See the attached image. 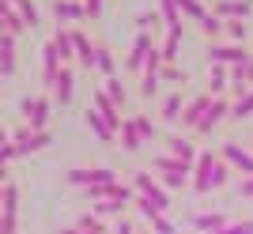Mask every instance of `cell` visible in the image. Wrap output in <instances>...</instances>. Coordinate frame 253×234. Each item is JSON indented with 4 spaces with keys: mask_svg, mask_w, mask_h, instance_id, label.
I'll return each instance as SVG.
<instances>
[{
    "mask_svg": "<svg viewBox=\"0 0 253 234\" xmlns=\"http://www.w3.org/2000/svg\"><path fill=\"white\" fill-rule=\"evenodd\" d=\"M151 166L159 170L163 185H170V189H181V185H189V178H193V166L181 162V159H174V155H159Z\"/></svg>",
    "mask_w": 253,
    "mask_h": 234,
    "instance_id": "cell-1",
    "label": "cell"
},
{
    "mask_svg": "<svg viewBox=\"0 0 253 234\" xmlns=\"http://www.w3.org/2000/svg\"><path fill=\"white\" fill-rule=\"evenodd\" d=\"M68 185H80V189H91V185H114L117 181V170L110 166H76V170L64 174Z\"/></svg>",
    "mask_w": 253,
    "mask_h": 234,
    "instance_id": "cell-2",
    "label": "cell"
},
{
    "mask_svg": "<svg viewBox=\"0 0 253 234\" xmlns=\"http://www.w3.org/2000/svg\"><path fill=\"white\" fill-rule=\"evenodd\" d=\"M132 189H136L140 196H148V200L155 204L159 212H170V204H174V200H170V193L163 189V185H159V181L151 178L148 170H136V178H132Z\"/></svg>",
    "mask_w": 253,
    "mask_h": 234,
    "instance_id": "cell-3",
    "label": "cell"
},
{
    "mask_svg": "<svg viewBox=\"0 0 253 234\" xmlns=\"http://www.w3.org/2000/svg\"><path fill=\"white\" fill-rule=\"evenodd\" d=\"M208 57H211V64H223V68H234V64H246L250 61V49L246 45H238V42H215L208 49Z\"/></svg>",
    "mask_w": 253,
    "mask_h": 234,
    "instance_id": "cell-4",
    "label": "cell"
},
{
    "mask_svg": "<svg viewBox=\"0 0 253 234\" xmlns=\"http://www.w3.org/2000/svg\"><path fill=\"white\" fill-rule=\"evenodd\" d=\"M23 114H27V128L31 132H45L49 128V98H23Z\"/></svg>",
    "mask_w": 253,
    "mask_h": 234,
    "instance_id": "cell-5",
    "label": "cell"
},
{
    "mask_svg": "<svg viewBox=\"0 0 253 234\" xmlns=\"http://www.w3.org/2000/svg\"><path fill=\"white\" fill-rule=\"evenodd\" d=\"M219 159L227 162V166H234L238 174H246V178L253 174V155L242 148V144H234V140H227V144L219 148Z\"/></svg>",
    "mask_w": 253,
    "mask_h": 234,
    "instance_id": "cell-6",
    "label": "cell"
},
{
    "mask_svg": "<svg viewBox=\"0 0 253 234\" xmlns=\"http://www.w3.org/2000/svg\"><path fill=\"white\" fill-rule=\"evenodd\" d=\"M223 117H231V98H211V106H208V114L201 117V125L193 128V132H197V136H208V132H215V125H219Z\"/></svg>",
    "mask_w": 253,
    "mask_h": 234,
    "instance_id": "cell-7",
    "label": "cell"
},
{
    "mask_svg": "<svg viewBox=\"0 0 253 234\" xmlns=\"http://www.w3.org/2000/svg\"><path fill=\"white\" fill-rule=\"evenodd\" d=\"M215 151H201V159H197V166H193V178H189V185L197 193H211V166H215Z\"/></svg>",
    "mask_w": 253,
    "mask_h": 234,
    "instance_id": "cell-8",
    "label": "cell"
},
{
    "mask_svg": "<svg viewBox=\"0 0 253 234\" xmlns=\"http://www.w3.org/2000/svg\"><path fill=\"white\" fill-rule=\"evenodd\" d=\"M151 49H155L151 34L140 31V34H136V42H132V49H128V57H125V68H128V72H144V61H148Z\"/></svg>",
    "mask_w": 253,
    "mask_h": 234,
    "instance_id": "cell-9",
    "label": "cell"
},
{
    "mask_svg": "<svg viewBox=\"0 0 253 234\" xmlns=\"http://www.w3.org/2000/svg\"><path fill=\"white\" fill-rule=\"evenodd\" d=\"M211 98H215V95H208V91H201L197 98H189V102H185V110H181V125H185V128H197V125H201V117L208 114Z\"/></svg>",
    "mask_w": 253,
    "mask_h": 234,
    "instance_id": "cell-10",
    "label": "cell"
},
{
    "mask_svg": "<svg viewBox=\"0 0 253 234\" xmlns=\"http://www.w3.org/2000/svg\"><path fill=\"white\" fill-rule=\"evenodd\" d=\"M72 31V45H76V61L84 64V68H95V42L87 38L84 27H68Z\"/></svg>",
    "mask_w": 253,
    "mask_h": 234,
    "instance_id": "cell-11",
    "label": "cell"
},
{
    "mask_svg": "<svg viewBox=\"0 0 253 234\" xmlns=\"http://www.w3.org/2000/svg\"><path fill=\"white\" fill-rule=\"evenodd\" d=\"M53 98H57V106H68L76 98V72L64 64L61 72H57V83H53Z\"/></svg>",
    "mask_w": 253,
    "mask_h": 234,
    "instance_id": "cell-12",
    "label": "cell"
},
{
    "mask_svg": "<svg viewBox=\"0 0 253 234\" xmlns=\"http://www.w3.org/2000/svg\"><path fill=\"white\" fill-rule=\"evenodd\" d=\"M253 11V0H215L211 4V15H219V19H246Z\"/></svg>",
    "mask_w": 253,
    "mask_h": 234,
    "instance_id": "cell-13",
    "label": "cell"
},
{
    "mask_svg": "<svg viewBox=\"0 0 253 234\" xmlns=\"http://www.w3.org/2000/svg\"><path fill=\"white\" fill-rule=\"evenodd\" d=\"M53 15H57V23H84L87 19V11L80 0H53Z\"/></svg>",
    "mask_w": 253,
    "mask_h": 234,
    "instance_id": "cell-14",
    "label": "cell"
},
{
    "mask_svg": "<svg viewBox=\"0 0 253 234\" xmlns=\"http://www.w3.org/2000/svg\"><path fill=\"white\" fill-rule=\"evenodd\" d=\"M15 42H19L15 34H8V31L0 34V79L15 72Z\"/></svg>",
    "mask_w": 253,
    "mask_h": 234,
    "instance_id": "cell-15",
    "label": "cell"
},
{
    "mask_svg": "<svg viewBox=\"0 0 253 234\" xmlns=\"http://www.w3.org/2000/svg\"><path fill=\"white\" fill-rule=\"evenodd\" d=\"M49 42H53V49H57V57H61V64L76 61V45H72V31H68V27H57Z\"/></svg>",
    "mask_w": 253,
    "mask_h": 234,
    "instance_id": "cell-16",
    "label": "cell"
},
{
    "mask_svg": "<svg viewBox=\"0 0 253 234\" xmlns=\"http://www.w3.org/2000/svg\"><path fill=\"white\" fill-rule=\"evenodd\" d=\"M167 155H174V159H181V162H197V148H193V140L189 136H170L167 140Z\"/></svg>",
    "mask_w": 253,
    "mask_h": 234,
    "instance_id": "cell-17",
    "label": "cell"
},
{
    "mask_svg": "<svg viewBox=\"0 0 253 234\" xmlns=\"http://www.w3.org/2000/svg\"><path fill=\"white\" fill-rule=\"evenodd\" d=\"M84 117H87V125H91V132H95V136H98V144H106V148H110V144H117V132H114V128H110V125H106L102 117H98V110H95V106L87 110Z\"/></svg>",
    "mask_w": 253,
    "mask_h": 234,
    "instance_id": "cell-18",
    "label": "cell"
},
{
    "mask_svg": "<svg viewBox=\"0 0 253 234\" xmlns=\"http://www.w3.org/2000/svg\"><path fill=\"white\" fill-rule=\"evenodd\" d=\"M189 227H193V231H201V234H215L219 227H227V215H223V212H204V215H193Z\"/></svg>",
    "mask_w": 253,
    "mask_h": 234,
    "instance_id": "cell-19",
    "label": "cell"
},
{
    "mask_svg": "<svg viewBox=\"0 0 253 234\" xmlns=\"http://www.w3.org/2000/svg\"><path fill=\"white\" fill-rule=\"evenodd\" d=\"M117 140H121V148H125L128 155H136V151L144 148V140H140L136 125H132V117H125V121H121V128H117Z\"/></svg>",
    "mask_w": 253,
    "mask_h": 234,
    "instance_id": "cell-20",
    "label": "cell"
},
{
    "mask_svg": "<svg viewBox=\"0 0 253 234\" xmlns=\"http://www.w3.org/2000/svg\"><path fill=\"white\" fill-rule=\"evenodd\" d=\"M53 144V132L45 128V132H31V136L23 140V144H15V155H34V151H42Z\"/></svg>",
    "mask_w": 253,
    "mask_h": 234,
    "instance_id": "cell-21",
    "label": "cell"
},
{
    "mask_svg": "<svg viewBox=\"0 0 253 234\" xmlns=\"http://www.w3.org/2000/svg\"><path fill=\"white\" fill-rule=\"evenodd\" d=\"M181 110H185L181 91H174V95H167L163 102H159V117H163V121H181Z\"/></svg>",
    "mask_w": 253,
    "mask_h": 234,
    "instance_id": "cell-22",
    "label": "cell"
},
{
    "mask_svg": "<svg viewBox=\"0 0 253 234\" xmlns=\"http://www.w3.org/2000/svg\"><path fill=\"white\" fill-rule=\"evenodd\" d=\"M159 11H163V19H167L170 31L185 34V19H181V11H178V0H159Z\"/></svg>",
    "mask_w": 253,
    "mask_h": 234,
    "instance_id": "cell-23",
    "label": "cell"
},
{
    "mask_svg": "<svg viewBox=\"0 0 253 234\" xmlns=\"http://www.w3.org/2000/svg\"><path fill=\"white\" fill-rule=\"evenodd\" d=\"M0 215H8V219H15V215H19V185H15V181H8V185H4V200H0Z\"/></svg>",
    "mask_w": 253,
    "mask_h": 234,
    "instance_id": "cell-24",
    "label": "cell"
},
{
    "mask_svg": "<svg viewBox=\"0 0 253 234\" xmlns=\"http://www.w3.org/2000/svg\"><path fill=\"white\" fill-rule=\"evenodd\" d=\"M76 227L87 231V234H110V223H106L102 215H95V212H84L80 219H76Z\"/></svg>",
    "mask_w": 253,
    "mask_h": 234,
    "instance_id": "cell-25",
    "label": "cell"
},
{
    "mask_svg": "<svg viewBox=\"0 0 253 234\" xmlns=\"http://www.w3.org/2000/svg\"><path fill=\"white\" fill-rule=\"evenodd\" d=\"M102 91L110 95V102H114L117 110H125V102H128V91H125V83H121L117 76H110V79H106V83H102Z\"/></svg>",
    "mask_w": 253,
    "mask_h": 234,
    "instance_id": "cell-26",
    "label": "cell"
},
{
    "mask_svg": "<svg viewBox=\"0 0 253 234\" xmlns=\"http://www.w3.org/2000/svg\"><path fill=\"white\" fill-rule=\"evenodd\" d=\"M178 45H181V31H170L167 42L159 45V57H163V64H174L178 61Z\"/></svg>",
    "mask_w": 253,
    "mask_h": 234,
    "instance_id": "cell-27",
    "label": "cell"
},
{
    "mask_svg": "<svg viewBox=\"0 0 253 234\" xmlns=\"http://www.w3.org/2000/svg\"><path fill=\"white\" fill-rule=\"evenodd\" d=\"M178 11H181V19H197L201 23L204 15H208V4H204V0H178Z\"/></svg>",
    "mask_w": 253,
    "mask_h": 234,
    "instance_id": "cell-28",
    "label": "cell"
},
{
    "mask_svg": "<svg viewBox=\"0 0 253 234\" xmlns=\"http://www.w3.org/2000/svg\"><path fill=\"white\" fill-rule=\"evenodd\" d=\"M95 68L106 76V79H110V76L117 72V61H114V53H110L106 45H95Z\"/></svg>",
    "mask_w": 253,
    "mask_h": 234,
    "instance_id": "cell-29",
    "label": "cell"
},
{
    "mask_svg": "<svg viewBox=\"0 0 253 234\" xmlns=\"http://www.w3.org/2000/svg\"><path fill=\"white\" fill-rule=\"evenodd\" d=\"M15 4V11L23 15V23H27V31H34L38 23H42V15H38V8H34V0H11Z\"/></svg>",
    "mask_w": 253,
    "mask_h": 234,
    "instance_id": "cell-30",
    "label": "cell"
},
{
    "mask_svg": "<svg viewBox=\"0 0 253 234\" xmlns=\"http://www.w3.org/2000/svg\"><path fill=\"white\" fill-rule=\"evenodd\" d=\"M246 117H253V91L238 95V102L231 106V121H246Z\"/></svg>",
    "mask_w": 253,
    "mask_h": 234,
    "instance_id": "cell-31",
    "label": "cell"
},
{
    "mask_svg": "<svg viewBox=\"0 0 253 234\" xmlns=\"http://www.w3.org/2000/svg\"><path fill=\"white\" fill-rule=\"evenodd\" d=\"M231 72V83L234 87H246V83H253V57L246 64H234V68H227Z\"/></svg>",
    "mask_w": 253,
    "mask_h": 234,
    "instance_id": "cell-32",
    "label": "cell"
},
{
    "mask_svg": "<svg viewBox=\"0 0 253 234\" xmlns=\"http://www.w3.org/2000/svg\"><path fill=\"white\" fill-rule=\"evenodd\" d=\"M132 125H136V132H140V140H144V144H151V140H155V121H151L148 114H136V117H132Z\"/></svg>",
    "mask_w": 253,
    "mask_h": 234,
    "instance_id": "cell-33",
    "label": "cell"
},
{
    "mask_svg": "<svg viewBox=\"0 0 253 234\" xmlns=\"http://www.w3.org/2000/svg\"><path fill=\"white\" fill-rule=\"evenodd\" d=\"M223 34H227L231 42L242 45V38H246V19H223Z\"/></svg>",
    "mask_w": 253,
    "mask_h": 234,
    "instance_id": "cell-34",
    "label": "cell"
},
{
    "mask_svg": "<svg viewBox=\"0 0 253 234\" xmlns=\"http://www.w3.org/2000/svg\"><path fill=\"white\" fill-rule=\"evenodd\" d=\"M159 83H185V72H181L178 64H163L159 68Z\"/></svg>",
    "mask_w": 253,
    "mask_h": 234,
    "instance_id": "cell-35",
    "label": "cell"
},
{
    "mask_svg": "<svg viewBox=\"0 0 253 234\" xmlns=\"http://www.w3.org/2000/svg\"><path fill=\"white\" fill-rule=\"evenodd\" d=\"M201 31L208 34V38H219V34H223V19H219V15H211V11H208V15H204V19H201Z\"/></svg>",
    "mask_w": 253,
    "mask_h": 234,
    "instance_id": "cell-36",
    "label": "cell"
},
{
    "mask_svg": "<svg viewBox=\"0 0 253 234\" xmlns=\"http://www.w3.org/2000/svg\"><path fill=\"white\" fill-rule=\"evenodd\" d=\"M95 215H121L125 212V204H114V200H95V208H91Z\"/></svg>",
    "mask_w": 253,
    "mask_h": 234,
    "instance_id": "cell-37",
    "label": "cell"
},
{
    "mask_svg": "<svg viewBox=\"0 0 253 234\" xmlns=\"http://www.w3.org/2000/svg\"><path fill=\"white\" fill-rule=\"evenodd\" d=\"M140 95H144V98H155V95H159V76H155V72H144V83H140Z\"/></svg>",
    "mask_w": 253,
    "mask_h": 234,
    "instance_id": "cell-38",
    "label": "cell"
},
{
    "mask_svg": "<svg viewBox=\"0 0 253 234\" xmlns=\"http://www.w3.org/2000/svg\"><path fill=\"white\" fill-rule=\"evenodd\" d=\"M136 212L144 215V219H148V223H151V219H155V215H163V212H159V208H155V204L148 200V196H136Z\"/></svg>",
    "mask_w": 253,
    "mask_h": 234,
    "instance_id": "cell-39",
    "label": "cell"
},
{
    "mask_svg": "<svg viewBox=\"0 0 253 234\" xmlns=\"http://www.w3.org/2000/svg\"><path fill=\"white\" fill-rule=\"evenodd\" d=\"M151 234H178V227L170 223L167 215H155V219H151Z\"/></svg>",
    "mask_w": 253,
    "mask_h": 234,
    "instance_id": "cell-40",
    "label": "cell"
},
{
    "mask_svg": "<svg viewBox=\"0 0 253 234\" xmlns=\"http://www.w3.org/2000/svg\"><path fill=\"white\" fill-rule=\"evenodd\" d=\"M227 178H231V174H227V162H215V166H211V189L227 185Z\"/></svg>",
    "mask_w": 253,
    "mask_h": 234,
    "instance_id": "cell-41",
    "label": "cell"
},
{
    "mask_svg": "<svg viewBox=\"0 0 253 234\" xmlns=\"http://www.w3.org/2000/svg\"><path fill=\"white\" fill-rule=\"evenodd\" d=\"M215 234H253V223H227V227H219Z\"/></svg>",
    "mask_w": 253,
    "mask_h": 234,
    "instance_id": "cell-42",
    "label": "cell"
},
{
    "mask_svg": "<svg viewBox=\"0 0 253 234\" xmlns=\"http://www.w3.org/2000/svg\"><path fill=\"white\" fill-rule=\"evenodd\" d=\"M102 4H106V0H84V11H87V19H98V15H102Z\"/></svg>",
    "mask_w": 253,
    "mask_h": 234,
    "instance_id": "cell-43",
    "label": "cell"
},
{
    "mask_svg": "<svg viewBox=\"0 0 253 234\" xmlns=\"http://www.w3.org/2000/svg\"><path fill=\"white\" fill-rule=\"evenodd\" d=\"M155 23H159V15H155V11H144V15H140V19H136V27H140V31H144V34H148L151 27H155Z\"/></svg>",
    "mask_w": 253,
    "mask_h": 234,
    "instance_id": "cell-44",
    "label": "cell"
},
{
    "mask_svg": "<svg viewBox=\"0 0 253 234\" xmlns=\"http://www.w3.org/2000/svg\"><path fill=\"white\" fill-rule=\"evenodd\" d=\"M15 159V144H0V166H8Z\"/></svg>",
    "mask_w": 253,
    "mask_h": 234,
    "instance_id": "cell-45",
    "label": "cell"
},
{
    "mask_svg": "<svg viewBox=\"0 0 253 234\" xmlns=\"http://www.w3.org/2000/svg\"><path fill=\"white\" fill-rule=\"evenodd\" d=\"M19 219H8V215H0V234H15Z\"/></svg>",
    "mask_w": 253,
    "mask_h": 234,
    "instance_id": "cell-46",
    "label": "cell"
},
{
    "mask_svg": "<svg viewBox=\"0 0 253 234\" xmlns=\"http://www.w3.org/2000/svg\"><path fill=\"white\" fill-rule=\"evenodd\" d=\"M238 193L253 200V174H250V178H242V181H238Z\"/></svg>",
    "mask_w": 253,
    "mask_h": 234,
    "instance_id": "cell-47",
    "label": "cell"
},
{
    "mask_svg": "<svg viewBox=\"0 0 253 234\" xmlns=\"http://www.w3.org/2000/svg\"><path fill=\"white\" fill-rule=\"evenodd\" d=\"M114 234H136V231H132V223H128V219H117Z\"/></svg>",
    "mask_w": 253,
    "mask_h": 234,
    "instance_id": "cell-48",
    "label": "cell"
},
{
    "mask_svg": "<svg viewBox=\"0 0 253 234\" xmlns=\"http://www.w3.org/2000/svg\"><path fill=\"white\" fill-rule=\"evenodd\" d=\"M8 15H15V4H11V0H0V19H8Z\"/></svg>",
    "mask_w": 253,
    "mask_h": 234,
    "instance_id": "cell-49",
    "label": "cell"
},
{
    "mask_svg": "<svg viewBox=\"0 0 253 234\" xmlns=\"http://www.w3.org/2000/svg\"><path fill=\"white\" fill-rule=\"evenodd\" d=\"M8 181H11V178H8V166H0V189H4Z\"/></svg>",
    "mask_w": 253,
    "mask_h": 234,
    "instance_id": "cell-50",
    "label": "cell"
},
{
    "mask_svg": "<svg viewBox=\"0 0 253 234\" xmlns=\"http://www.w3.org/2000/svg\"><path fill=\"white\" fill-rule=\"evenodd\" d=\"M61 234H87V231H80V227H64Z\"/></svg>",
    "mask_w": 253,
    "mask_h": 234,
    "instance_id": "cell-51",
    "label": "cell"
},
{
    "mask_svg": "<svg viewBox=\"0 0 253 234\" xmlns=\"http://www.w3.org/2000/svg\"><path fill=\"white\" fill-rule=\"evenodd\" d=\"M0 144H11V136H8V132H4V128H0Z\"/></svg>",
    "mask_w": 253,
    "mask_h": 234,
    "instance_id": "cell-52",
    "label": "cell"
},
{
    "mask_svg": "<svg viewBox=\"0 0 253 234\" xmlns=\"http://www.w3.org/2000/svg\"><path fill=\"white\" fill-rule=\"evenodd\" d=\"M0 34H4V19H0Z\"/></svg>",
    "mask_w": 253,
    "mask_h": 234,
    "instance_id": "cell-53",
    "label": "cell"
},
{
    "mask_svg": "<svg viewBox=\"0 0 253 234\" xmlns=\"http://www.w3.org/2000/svg\"><path fill=\"white\" fill-rule=\"evenodd\" d=\"M0 91H4V83H0Z\"/></svg>",
    "mask_w": 253,
    "mask_h": 234,
    "instance_id": "cell-54",
    "label": "cell"
}]
</instances>
